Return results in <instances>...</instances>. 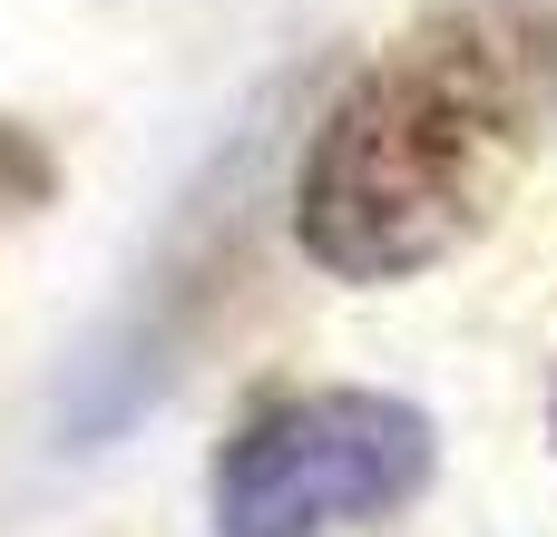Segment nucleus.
<instances>
[{"mask_svg": "<svg viewBox=\"0 0 557 537\" xmlns=\"http://www.w3.org/2000/svg\"><path fill=\"white\" fill-rule=\"evenodd\" d=\"M441 470V430L401 391H274L255 401L206 479L215 537H352L401 519Z\"/></svg>", "mask_w": 557, "mask_h": 537, "instance_id": "obj_2", "label": "nucleus"}, {"mask_svg": "<svg viewBox=\"0 0 557 537\" xmlns=\"http://www.w3.org/2000/svg\"><path fill=\"white\" fill-rule=\"evenodd\" d=\"M548 440H557V382H548Z\"/></svg>", "mask_w": 557, "mask_h": 537, "instance_id": "obj_3", "label": "nucleus"}, {"mask_svg": "<svg viewBox=\"0 0 557 537\" xmlns=\"http://www.w3.org/2000/svg\"><path fill=\"white\" fill-rule=\"evenodd\" d=\"M557 127V10L460 0L372 49L294 166V245L343 284L460 254Z\"/></svg>", "mask_w": 557, "mask_h": 537, "instance_id": "obj_1", "label": "nucleus"}]
</instances>
